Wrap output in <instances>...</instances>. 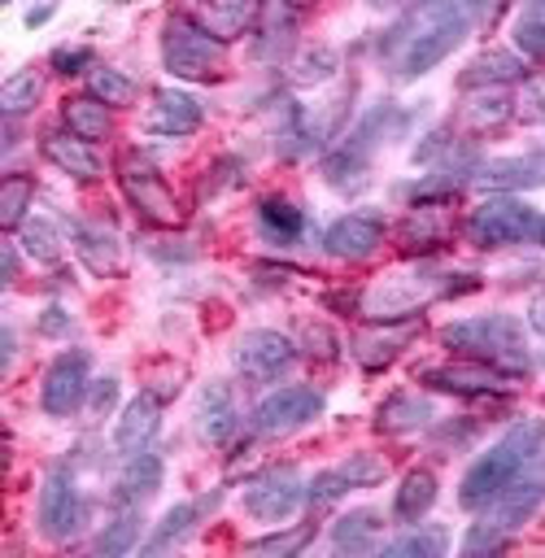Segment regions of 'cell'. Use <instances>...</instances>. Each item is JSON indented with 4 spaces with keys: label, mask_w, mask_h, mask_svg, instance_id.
<instances>
[{
    "label": "cell",
    "mask_w": 545,
    "mask_h": 558,
    "mask_svg": "<svg viewBox=\"0 0 545 558\" xmlns=\"http://www.w3.org/2000/svg\"><path fill=\"white\" fill-rule=\"evenodd\" d=\"M497 9L501 0H414L401 22L379 39V61L397 83H414L436 70Z\"/></svg>",
    "instance_id": "6da1fadb"
},
{
    "label": "cell",
    "mask_w": 545,
    "mask_h": 558,
    "mask_svg": "<svg viewBox=\"0 0 545 558\" xmlns=\"http://www.w3.org/2000/svg\"><path fill=\"white\" fill-rule=\"evenodd\" d=\"M545 449V418H514L467 471L458 484L462 510H488Z\"/></svg>",
    "instance_id": "7a4b0ae2"
},
{
    "label": "cell",
    "mask_w": 545,
    "mask_h": 558,
    "mask_svg": "<svg viewBox=\"0 0 545 558\" xmlns=\"http://www.w3.org/2000/svg\"><path fill=\"white\" fill-rule=\"evenodd\" d=\"M440 344L453 349L458 357H475L497 366L510 379H523L532 371L528 357V340H523V323L514 314H471V318H453L440 331Z\"/></svg>",
    "instance_id": "3957f363"
},
{
    "label": "cell",
    "mask_w": 545,
    "mask_h": 558,
    "mask_svg": "<svg viewBox=\"0 0 545 558\" xmlns=\"http://www.w3.org/2000/svg\"><path fill=\"white\" fill-rule=\"evenodd\" d=\"M397 126H405V113H397L392 105H375L331 153H327V161H323V179L336 187V192H344V196H353L362 183H366V166H371V157H375V148L384 144V140H392V131Z\"/></svg>",
    "instance_id": "277c9868"
},
{
    "label": "cell",
    "mask_w": 545,
    "mask_h": 558,
    "mask_svg": "<svg viewBox=\"0 0 545 558\" xmlns=\"http://www.w3.org/2000/svg\"><path fill=\"white\" fill-rule=\"evenodd\" d=\"M222 61H227V44L214 39L196 17H187V13L166 17V26H161V65H166V74L192 78V83H218Z\"/></svg>",
    "instance_id": "5b68a950"
},
{
    "label": "cell",
    "mask_w": 545,
    "mask_h": 558,
    "mask_svg": "<svg viewBox=\"0 0 545 558\" xmlns=\"http://www.w3.org/2000/svg\"><path fill=\"white\" fill-rule=\"evenodd\" d=\"M532 227H536V209L523 196L493 192L484 205L471 209L467 240L475 248H514V244H528L532 240Z\"/></svg>",
    "instance_id": "8992f818"
},
{
    "label": "cell",
    "mask_w": 545,
    "mask_h": 558,
    "mask_svg": "<svg viewBox=\"0 0 545 558\" xmlns=\"http://www.w3.org/2000/svg\"><path fill=\"white\" fill-rule=\"evenodd\" d=\"M118 183H122V196L131 201V209L157 227H183V205L179 196L170 192V183L161 179V170L140 153L131 148L122 161H118Z\"/></svg>",
    "instance_id": "52a82bcc"
},
{
    "label": "cell",
    "mask_w": 545,
    "mask_h": 558,
    "mask_svg": "<svg viewBox=\"0 0 545 558\" xmlns=\"http://www.w3.org/2000/svg\"><path fill=\"white\" fill-rule=\"evenodd\" d=\"M87 519V501L78 497V484L70 466H48L35 497V532L44 541H70Z\"/></svg>",
    "instance_id": "ba28073f"
},
{
    "label": "cell",
    "mask_w": 545,
    "mask_h": 558,
    "mask_svg": "<svg viewBox=\"0 0 545 558\" xmlns=\"http://www.w3.org/2000/svg\"><path fill=\"white\" fill-rule=\"evenodd\" d=\"M92 353L87 349H61L44 375H39V410L48 418H70L83 410L87 388H92Z\"/></svg>",
    "instance_id": "9c48e42d"
},
{
    "label": "cell",
    "mask_w": 545,
    "mask_h": 558,
    "mask_svg": "<svg viewBox=\"0 0 545 558\" xmlns=\"http://www.w3.org/2000/svg\"><path fill=\"white\" fill-rule=\"evenodd\" d=\"M314 418H323V392L310 388V384H283L275 392H266L253 414H249V427L257 436H288V432H301L310 427Z\"/></svg>",
    "instance_id": "30bf717a"
},
{
    "label": "cell",
    "mask_w": 545,
    "mask_h": 558,
    "mask_svg": "<svg viewBox=\"0 0 545 558\" xmlns=\"http://www.w3.org/2000/svg\"><path fill=\"white\" fill-rule=\"evenodd\" d=\"M240 501L257 523H283L310 501V488L301 484V475L292 466H266L262 475L249 480Z\"/></svg>",
    "instance_id": "8fae6325"
},
{
    "label": "cell",
    "mask_w": 545,
    "mask_h": 558,
    "mask_svg": "<svg viewBox=\"0 0 545 558\" xmlns=\"http://www.w3.org/2000/svg\"><path fill=\"white\" fill-rule=\"evenodd\" d=\"M384 480H388V462L371 449H358V453H344L336 466L318 471L305 488H310V506H327V501H340L353 488H375Z\"/></svg>",
    "instance_id": "7c38bea8"
},
{
    "label": "cell",
    "mask_w": 545,
    "mask_h": 558,
    "mask_svg": "<svg viewBox=\"0 0 545 558\" xmlns=\"http://www.w3.org/2000/svg\"><path fill=\"white\" fill-rule=\"evenodd\" d=\"M419 379H423L432 392H453V397H501V392L510 388V375H501L497 366L475 362V357L423 366Z\"/></svg>",
    "instance_id": "4fadbf2b"
},
{
    "label": "cell",
    "mask_w": 545,
    "mask_h": 558,
    "mask_svg": "<svg viewBox=\"0 0 545 558\" xmlns=\"http://www.w3.org/2000/svg\"><path fill=\"white\" fill-rule=\"evenodd\" d=\"M292 357H296V340H288V336L275 331V327H253V331H244V336L235 340V349H231L235 371H240L244 379H257V384L275 379Z\"/></svg>",
    "instance_id": "5bb4252c"
},
{
    "label": "cell",
    "mask_w": 545,
    "mask_h": 558,
    "mask_svg": "<svg viewBox=\"0 0 545 558\" xmlns=\"http://www.w3.org/2000/svg\"><path fill=\"white\" fill-rule=\"evenodd\" d=\"M379 244H384V218L379 214H366V209L340 214L323 231L327 257H340V262H366V257L379 253Z\"/></svg>",
    "instance_id": "9a60e30c"
},
{
    "label": "cell",
    "mask_w": 545,
    "mask_h": 558,
    "mask_svg": "<svg viewBox=\"0 0 545 558\" xmlns=\"http://www.w3.org/2000/svg\"><path fill=\"white\" fill-rule=\"evenodd\" d=\"M140 122H144V131H153V135L183 140V135H192V131L205 122V109H201V100H196L192 92H183V87H157V92L148 96Z\"/></svg>",
    "instance_id": "2e32d148"
},
{
    "label": "cell",
    "mask_w": 545,
    "mask_h": 558,
    "mask_svg": "<svg viewBox=\"0 0 545 558\" xmlns=\"http://www.w3.org/2000/svg\"><path fill=\"white\" fill-rule=\"evenodd\" d=\"M419 336V314L414 318H371L366 327H358L353 331V357H358V366L362 371H384L410 340Z\"/></svg>",
    "instance_id": "e0dca14e"
},
{
    "label": "cell",
    "mask_w": 545,
    "mask_h": 558,
    "mask_svg": "<svg viewBox=\"0 0 545 558\" xmlns=\"http://www.w3.org/2000/svg\"><path fill=\"white\" fill-rule=\"evenodd\" d=\"M157 427H161V401L153 392H135L118 414H113V453L118 458H135L144 453L153 440H157Z\"/></svg>",
    "instance_id": "ac0fdd59"
},
{
    "label": "cell",
    "mask_w": 545,
    "mask_h": 558,
    "mask_svg": "<svg viewBox=\"0 0 545 558\" xmlns=\"http://www.w3.org/2000/svg\"><path fill=\"white\" fill-rule=\"evenodd\" d=\"M240 427V410H235V397L222 379H205L196 388V405H192V432L205 440V445H227Z\"/></svg>",
    "instance_id": "d6986e66"
},
{
    "label": "cell",
    "mask_w": 545,
    "mask_h": 558,
    "mask_svg": "<svg viewBox=\"0 0 545 558\" xmlns=\"http://www.w3.org/2000/svg\"><path fill=\"white\" fill-rule=\"evenodd\" d=\"M39 153H44L61 174H70V179H78V183H92V179L105 174V161H100L96 144L83 140V135H74L70 126H57V131L48 126L44 140H39Z\"/></svg>",
    "instance_id": "ffe728a7"
},
{
    "label": "cell",
    "mask_w": 545,
    "mask_h": 558,
    "mask_svg": "<svg viewBox=\"0 0 545 558\" xmlns=\"http://www.w3.org/2000/svg\"><path fill=\"white\" fill-rule=\"evenodd\" d=\"M528 78V57L519 48H480L467 70L458 74V92H475V87H510Z\"/></svg>",
    "instance_id": "44dd1931"
},
{
    "label": "cell",
    "mask_w": 545,
    "mask_h": 558,
    "mask_svg": "<svg viewBox=\"0 0 545 558\" xmlns=\"http://www.w3.org/2000/svg\"><path fill=\"white\" fill-rule=\"evenodd\" d=\"M253 222H257V235H262L266 244H275V248H292V244H301V235H305V209H301L296 201L279 196V192L257 196Z\"/></svg>",
    "instance_id": "7402d4cb"
},
{
    "label": "cell",
    "mask_w": 545,
    "mask_h": 558,
    "mask_svg": "<svg viewBox=\"0 0 545 558\" xmlns=\"http://www.w3.org/2000/svg\"><path fill=\"white\" fill-rule=\"evenodd\" d=\"M471 183L480 192H523L545 183V153H523V157H501V161H484Z\"/></svg>",
    "instance_id": "603a6c76"
},
{
    "label": "cell",
    "mask_w": 545,
    "mask_h": 558,
    "mask_svg": "<svg viewBox=\"0 0 545 558\" xmlns=\"http://www.w3.org/2000/svg\"><path fill=\"white\" fill-rule=\"evenodd\" d=\"M453 227H449V214L440 205H414L401 227H397V240H401V253L410 257H423V253H436L440 244H449Z\"/></svg>",
    "instance_id": "cb8c5ba5"
},
{
    "label": "cell",
    "mask_w": 545,
    "mask_h": 558,
    "mask_svg": "<svg viewBox=\"0 0 545 558\" xmlns=\"http://www.w3.org/2000/svg\"><path fill=\"white\" fill-rule=\"evenodd\" d=\"M436 493H440L436 471H427V466H410V471L401 475L397 493H392V519H397L401 527L423 523V519H427V510L436 506Z\"/></svg>",
    "instance_id": "d4e9b609"
},
{
    "label": "cell",
    "mask_w": 545,
    "mask_h": 558,
    "mask_svg": "<svg viewBox=\"0 0 545 558\" xmlns=\"http://www.w3.org/2000/svg\"><path fill=\"white\" fill-rule=\"evenodd\" d=\"M257 13H262V0H201L192 17H196L214 39L231 44V39H240V35L257 22Z\"/></svg>",
    "instance_id": "484cf974"
},
{
    "label": "cell",
    "mask_w": 545,
    "mask_h": 558,
    "mask_svg": "<svg viewBox=\"0 0 545 558\" xmlns=\"http://www.w3.org/2000/svg\"><path fill=\"white\" fill-rule=\"evenodd\" d=\"M218 501V493H209V497H201V501H174L161 519H157V527H153V536L140 545L144 554H161V549H174V545H183L192 532H196V523H201V514L209 510Z\"/></svg>",
    "instance_id": "4316f807"
},
{
    "label": "cell",
    "mask_w": 545,
    "mask_h": 558,
    "mask_svg": "<svg viewBox=\"0 0 545 558\" xmlns=\"http://www.w3.org/2000/svg\"><path fill=\"white\" fill-rule=\"evenodd\" d=\"M292 35H296V0H262L253 57H257V61L279 57V52L292 44Z\"/></svg>",
    "instance_id": "83f0119b"
},
{
    "label": "cell",
    "mask_w": 545,
    "mask_h": 558,
    "mask_svg": "<svg viewBox=\"0 0 545 558\" xmlns=\"http://www.w3.org/2000/svg\"><path fill=\"white\" fill-rule=\"evenodd\" d=\"M545 501V480H514L493 506H488V519L497 523V527H506V532H519L532 514H536V506Z\"/></svg>",
    "instance_id": "f1b7e54d"
},
{
    "label": "cell",
    "mask_w": 545,
    "mask_h": 558,
    "mask_svg": "<svg viewBox=\"0 0 545 558\" xmlns=\"http://www.w3.org/2000/svg\"><path fill=\"white\" fill-rule=\"evenodd\" d=\"M74 248H78V262L87 266V275L96 279H109L118 270V235L109 227H96V222H74Z\"/></svg>",
    "instance_id": "f546056e"
},
{
    "label": "cell",
    "mask_w": 545,
    "mask_h": 558,
    "mask_svg": "<svg viewBox=\"0 0 545 558\" xmlns=\"http://www.w3.org/2000/svg\"><path fill=\"white\" fill-rule=\"evenodd\" d=\"M514 118V100L506 87H475L467 100H462V122L475 131V135H488L497 126H506Z\"/></svg>",
    "instance_id": "4dcf8cb0"
},
{
    "label": "cell",
    "mask_w": 545,
    "mask_h": 558,
    "mask_svg": "<svg viewBox=\"0 0 545 558\" xmlns=\"http://www.w3.org/2000/svg\"><path fill=\"white\" fill-rule=\"evenodd\" d=\"M432 423V405L423 401V397H414V392H392L379 410H375V427L384 432V436H410V432H419V427H427Z\"/></svg>",
    "instance_id": "1f68e13d"
},
{
    "label": "cell",
    "mask_w": 545,
    "mask_h": 558,
    "mask_svg": "<svg viewBox=\"0 0 545 558\" xmlns=\"http://www.w3.org/2000/svg\"><path fill=\"white\" fill-rule=\"evenodd\" d=\"M379 532H384V519L362 506L331 523V545L340 554H366V549H379Z\"/></svg>",
    "instance_id": "d6a6232c"
},
{
    "label": "cell",
    "mask_w": 545,
    "mask_h": 558,
    "mask_svg": "<svg viewBox=\"0 0 545 558\" xmlns=\"http://www.w3.org/2000/svg\"><path fill=\"white\" fill-rule=\"evenodd\" d=\"M61 122L74 131V135H83V140H105L109 131H113V118H109V105H100L96 96H65L61 100Z\"/></svg>",
    "instance_id": "836d02e7"
},
{
    "label": "cell",
    "mask_w": 545,
    "mask_h": 558,
    "mask_svg": "<svg viewBox=\"0 0 545 558\" xmlns=\"http://www.w3.org/2000/svg\"><path fill=\"white\" fill-rule=\"evenodd\" d=\"M336 65H340V52H336L331 44H305V48L288 61V83H292L296 92L318 87V83H327V78L336 74Z\"/></svg>",
    "instance_id": "e575fe53"
},
{
    "label": "cell",
    "mask_w": 545,
    "mask_h": 558,
    "mask_svg": "<svg viewBox=\"0 0 545 558\" xmlns=\"http://www.w3.org/2000/svg\"><path fill=\"white\" fill-rule=\"evenodd\" d=\"M449 549V536L440 523H410L397 541H384L379 554L388 558H440Z\"/></svg>",
    "instance_id": "d590c367"
},
{
    "label": "cell",
    "mask_w": 545,
    "mask_h": 558,
    "mask_svg": "<svg viewBox=\"0 0 545 558\" xmlns=\"http://www.w3.org/2000/svg\"><path fill=\"white\" fill-rule=\"evenodd\" d=\"M161 475H166V462H161V453H153V449H144V453H135V458H126V466H122V480H118V501H144L157 484H161Z\"/></svg>",
    "instance_id": "8d00e7d4"
},
{
    "label": "cell",
    "mask_w": 545,
    "mask_h": 558,
    "mask_svg": "<svg viewBox=\"0 0 545 558\" xmlns=\"http://www.w3.org/2000/svg\"><path fill=\"white\" fill-rule=\"evenodd\" d=\"M140 545H144V519H140V510L113 514V519L96 532V541H92V549H96L100 558H122V554H131V549H140Z\"/></svg>",
    "instance_id": "74e56055"
},
{
    "label": "cell",
    "mask_w": 545,
    "mask_h": 558,
    "mask_svg": "<svg viewBox=\"0 0 545 558\" xmlns=\"http://www.w3.org/2000/svg\"><path fill=\"white\" fill-rule=\"evenodd\" d=\"M135 78L126 74V70H118V65H92L87 70V96H96L100 105H131L135 100Z\"/></svg>",
    "instance_id": "f35d334b"
},
{
    "label": "cell",
    "mask_w": 545,
    "mask_h": 558,
    "mask_svg": "<svg viewBox=\"0 0 545 558\" xmlns=\"http://www.w3.org/2000/svg\"><path fill=\"white\" fill-rule=\"evenodd\" d=\"M44 96V78L35 70H13L4 83H0V105H4V118L13 113H31Z\"/></svg>",
    "instance_id": "ab89813d"
},
{
    "label": "cell",
    "mask_w": 545,
    "mask_h": 558,
    "mask_svg": "<svg viewBox=\"0 0 545 558\" xmlns=\"http://www.w3.org/2000/svg\"><path fill=\"white\" fill-rule=\"evenodd\" d=\"M314 541V523H288L279 532H262L253 541H244V554H266V558H279V554H301L305 545Z\"/></svg>",
    "instance_id": "60d3db41"
},
{
    "label": "cell",
    "mask_w": 545,
    "mask_h": 558,
    "mask_svg": "<svg viewBox=\"0 0 545 558\" xmlns=\"http://www.w3.org/2000/svg\"><path fill=\"white\" fill-rule=\"evenodd\" d=\"M17 240L26 244V253L35 262H57L61 257V231H57L52 218H26L22 231H17Z\"/></svg>",
    "instance_id": "b9f144b4"
},
{
    "label": "cell",
    "mask_w": 545,
    "mask_h": 558,
    "mask_svg": "<svg viewBox=\"0 0 545 558\" xmlns=\"http://www.w3.org/2000/svg\"><path fill=\"white\" fill-rule=\"evenodd\" d=\"M31 192H35V183L26 174H9L4 179V192H0V222H4V231H13L17 222H26Z\"/></svg>",
    "instance_id": "7bdbcfd3"
},
{
    "label": "cell",
    "mask_w": 545,
    "mask_h": 558,
    "mask_svg": "<svg viewBox=\"0 0 545 558\" xmlns=\"http://www.w3.org/2000/svg\"><path fill=\"white\" fill-rule=\"evenodd\" d=\"M296 353L318 357V362H336V357H340V340H336L331 323H305V327L296 331Z\"/></svg>",
    "instance_id": "ee69618b"
},
{
    "label": "cell",
    "mask_w": 545,
    "mask_h": 558,
    "mask_svg": "<svg viewBox=\"0 0 545 558\" xmlns=\"http://www.w3.org/2000/svg\"><path fill=\"white\" fill-rule=\"evenodd\" d=\"M506 545H510V532L497 527L493 519L471 523L467 536H462V554H467V558H488V554H497V549H506Z\"/></svg>",
    "instance_id": "f6af8a7d"
},
{
    "label": "cell",
    "mask_w": 545,
    "mask_h": 558,
    "mask_svg": "<svg viewBox=\"0 0 545 558\" xmlns=\"http://www.w3.org/2000/svg\"><path fill=\"white\" fill-rule=\"evenodd\" d=\"M48 65H52V74L74 78V74H87L96 61H92V48L87 44H61V48L48 52Z\"/></svg>",
    "instance_id": "bcb514c9"
},
{
    "label": "cell",
    "mask_w": 545,
    "mask_h": 558,
    "mask_svg": "<svg viewBox=\"0 0 545 558\" xmlns=\"http://www.w3.org/2000/svg\"><path fill=\"white\" fill-rule=\"evenodd\" d=\"M514 48L528 57V61H545V22L541 17H519L514 31H510Z\"/></svg>",
    "instance_id": "7dc6e473"
},
{
    "label": "cell",
    "mask_w": 545,
    "mask_h": 558,
    "mask_svg": "<svg viewBox=\"0 0 545 558\" xmlns=\"http://www.w3.org/2000/svg\"><path fill=\"white\" fill-rule=\"evenodd\" d=\"M113 401H118V379H113V375H105V379H92V388H87V401H83V410H87V423H105V418H109V410H113Z\"/></svg>",
    "instance_id": "c3c4849f"
},
{
    "label": "cell",
    "mask_w": 545,
    "mask_h": 558,
    "mask_svg": "<svg viewBox=\"0 0 545 558\" xmlns=\"http://www.w3.org/2000/svg\"><path fill=\"white\" fill-rule=\"evenodd\" d=\"M148 257H157V262H192L196 248L187 240H153L148 244Z\"/></svg>",
    "instance_id": "681fc988"
},
{
    "label": "cell",
    "mask_w": 545,
    "mask_h": 558,
    "mask_svg": "<svg viewBox=\"0 0 545 558\" xmlns=\"http://www.w3.org/2000/svg\"><path fill=\"white\" fill-rule=\"evenodd\" d=\"M39 331L61 340V336H70V331H74V318H70L61 305H44V310H39Z\"/></svg>",
    "instance_id": "f907efd6"
},
{
    "label": "cell",
    "mask_w": 545,
    "mask_h": 558,
    "mask_svg": "<svg viewBox=\"0 0 545 558\" xmlns=\"http://www.w3.org/2000/svg\"><path fill=\"white\" fill-rule=\"evenodd\" d=\"M445 148H449V131H432L427 144L414 148V161H432V153H445Z\"/></svg>",
    "instance_id": "816d5d0a"
},
{
    "label": "cell",
    "mask_w": 545,
    "mask_h": 558,
    "mask_svg": "<svg viewBox=\"0 0 545 558\" xmlns=\"http://www.w3.org/2000/svg\"><path fill=\"white\" fill-rule=\"evenodd\" d=\"M528 327H532L536 336H545V292L532 296V305H528Z\"/></svg>",
    "instance_id": "f5cc1de1"
},
{
    "label": "cell",
    "mask_w": 545,
    "mask_h": 558,
    "mask_svg": "<svg viewBox=\"0 0 545 558\" xmlns=\"http://www.w3.org/2000/svg\"><path fill=\"white\" fill-rule=\"evenodd\" d=\"M52 13H57V0H44V4H35V9L26 13V26H31V31H35V26H44Z\"/></svg>",
    "instance_id": "db71d44e"
},
{
    "label": "cell",
    "mask_w": 545,
    "mask_h": 558,
    "mask_svg": "<svg viewBox=\"0 0 545 558\" xmlns=\"http://www.w3.org/2000/svg\"><path fill=\"white\" fill-rule=\"evenodd\" d=\"M13 357H17V336H13V327L4 323V353H0V362H4V371H13Z\"/></svg>",
    "instance_id": "11a10c76"
},
{
    "label": "cell",
    "mask_w": 545,
    "mask_h": 558,
    "mask_svg": "<svg viewBox=\"0 0 545 558\" xmlns=\"http://www.w3.org/2000/svg\"><path fill=\"white\" fill-rule=\"evenodd\" d=\"M17 279V253H13V244H4V288Z\"/></svg>",
    "instance_id": "9f6ffc18"
},
{
    "label": "cell",
    "mask_w": 545,
    "mask_h": 558,
    "mask_svg": "<svg viewBox=\"0 0 545 558\" xmlns=\"http://www.w3.org/2000/svg\"><path fill=\"white\" fill-rule=\"evenodd\" d=\"M528 244L545 248V214H536V227H532V240H528Z\"/></svg>",
    "instance_id": "6f0895ef"
},
{
    "label": "cell",
    "mask_w": 545,
    "mask_h": 558,
    "mask_svg": "<svg viewBox=\"0 0 545 558\" xmlns=\"http://www.w3.org/2000/svg\"><path fill=\"white\" fill-rule=\"evenodd\" d=\"M528 17H541L545 22V0H528Z\"/></svg>",
    "instance_id": "680465c9"
},
{
    "label": "cell",
    "mask_w": 545,
    "mask_h": 558,
    "mask_svg": "<svg viewBox=\"0 0 545 558\" xmlns=\"http://www.w3.org/2000/svg\"><path fill=\"white\" fill-rule=\"evenodd\" d=\"M397 0H371V9H392Z\"/></svg>",
    "instance_id": "91938a15"
}]
</instances>
